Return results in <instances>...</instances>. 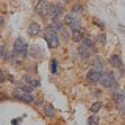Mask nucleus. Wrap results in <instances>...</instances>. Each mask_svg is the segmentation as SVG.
<instances>
[{
    "label": "nucleus",
    "mask_w": 125,
    "mask_h": 125,
    "mask_svg": "<svg viewBox=\"0 0 125 125\" xmlns=\"http://www.w3.org/2000/svg\"><path fill=\"white\" fill-rule=\"evenodd\" d=\"M124 114H125V113H124Z\"/></svg>",
    "instance_id": "nucleus-31"
},
{
    "label": "nucleus",
    "mask_w": 125,
    "mask_h": 125,
    "mask_svg": "<svg viewBox=\"0 0 125 125\" xmlns=\"http://www.w3.org/2000/svg\"><path fill=\"white\" fill-rule=\"evenodd\" d=\"M33 103H34V105H42V99H41V97H36Z\"/></svg>",
    "instance_id": "nucleus-25"
},
{
    "label": "nucleus",
    "mask_w": 125,
    "mask_h": 125,
    "mask_svg": "<svg viewBox=\"0 0 125 125\" xmlns=\"http://www.w3.org/2000/svg\"><path fill=\"white\" fill-rule=\"evenodd\" d=\"M122 91H124V92H125V86H124V89H122Z\"/></svg>",
    "instance_id": "nucleus-30"
},
{
    "label": "nucleus",
    "mask_w": 125,
    "mask_h": 125,
    "mask_svg": "<svg viewBox=\"0 0 125 125\" xmlns=\"http://www.w3.org/2000/svg\"><path fill=\"white\" fill-rule=\"evenodd\" d=\"M19 124V119H14V120H11V125H17Z\"/></svg>",
    "instance_id": "nucleus-27"
},
{
    "label": "nucleus",
    "mask_w": 125,
    "mask_h": 125,
    "mask_svg": "<svg viewBox=\"0 0 125 125\" xmlns=\"http://www.w3.org/2000/svg\"><path fill=\"white\" fill-rule=\"evenodd\" d=\"M49 2L47 0H39V2L36 3V6H34V13L39 14V16H47V13H49Z\"/></svg>",
    "instance_id": "nucleus-9"
},
{
    "label": "nucleus",
    "mask_w": 125,
    "mask_h": 125,
    "mask_svg": "<svg viewBox=\"0 0 125 125\" xmlns=\"http://www.w3.org/2000/svg\"><path fill=\"white\" fill-rule=\"evenodd\" d=\"M13 53L21 58L28 55V44H27V41L23 38H16V41L13 44Z\"/></svg>",
    "instance_id": "nucleus-2"
},
{
    "label": "nucleus",
    "mask_w": 125,
    "mask_h": 125,
    "mask_svg": "<svg viewBox=\"0 0 125 125\" xmlns=\"http://www.w3.org/2000/svg\"><path fill=\"white\" fill-rule=\"evenodd\" d=\"M102 75H103V70L91 69V70H88V73H86V80H88L89 83H99Z\"/></svg>",
    "instance_id": "nucleus-8"
},
{
    "label": "nucleus",
    "mask_w": 125,
    "mask_h": 125,
    "mask_svg": "<svg viewBox=\"0 0 125 125\" xmlns=\"http://www.w3.org/2000/svg\"><path fill=\"white\" fill-rule=\"evenodd\" d=\"M56 69H58V61L52 60L50 61V70H52V73H56Z\"/></svg>",
    "instance_id": "nucleus-21"
},
{
    "label": "nucleus",
    "mask_w": 125,
    "mask_h": 125,
    "mask_svg": "<svg viewBox=\"0 0 125 125\" xmlns=\"http://www.w3.org/2000/svg\"><path fill=\"white\" fill-rule=\"evenodd\" d=\"M72 13H75V14H80V13H83V6H81L80 3H75V5L72 6Z\"/></svg>",
    "instance_id": "nucleus-20"
},
{
    "label": "nucleus",
    "mask_w": 125,
    "mask_h": 125,
    "mask_svg": "<svg viewBox=\"0 0 125 125\" xmlns=\"http://www.w3.org/2000/svg\"><path fill=\"white\" fill-rule=\"evenodd\" d=\"M99 83L103 86V88H109V89H111V92L116 91V89H119V86H117V77H116L114 70L103 72V75H102Z\"/></svg>",
    "instance_id": "nucleus-1"
},
{
    "label": "nucleus",
    "mask_w": 125,
    "mask_h": 125,
    "mask_svg": "<svg viewBox=\"0 0 125 125\" xmlns=\"http://www.w3.org/2000/svg\"><path fill=\"white\" fill-rule=\"evenodd\" d=\"M0 25H3V17L0 16Z\"/></svg>",
    "instance_id": "nucleus-28"
},
{
    "label": "nucleus",
    "mask_w": 125,
    "mask_h": 125,
    "mask_svg": "<svg viewBox=\"0 0 125 125\" xmlns=\"http://www.w3.org/2000/svg\"><path fill=\"white\" fill-rule=\"evenodd\" d=\"M60 36H61L62 39H69L70 36H72V34H70V33H69V31L66 30V28H62V30L60 31Z\"/></svg>",
    "instance_id": "nucleus-22"
},
{
    "label": "nucleus",
    "mask_w": 125,
    "mask_h": 125,
    "mask_svg": "<svg viewBox=\"0 0 125 125\" xmlns=\"http://www.w3.org/2000/svg\"><path fill=\"white\" fill-rule=\"evenodd\" d=\"M95 41L99 42V44L105 45V42H106V36H105L103 33H100V34H97V36H95Z\"/></svg>",
    "instance_id": "nucleus-19"
},
{
    "label": "nucleus",
    "mask_w": 125,
    "mask_h": 125,
    "mask_svg": "<svg viewBox=\"0 0 125 125\" xmlns=\"http://www.w3.org/2000/svg\"><path fill=\"white\" fill-rule=\"evenodd\" d=\"M13 97L16 100H19V102H23V103H33L34 102V97L31 95V92L23 91L21 86H17V88L13 91Z\"/></svg>",
    "instance_id": "nucleus-3"
},
{
    "label": "nucleus",
    "mask_w": 125,
    "mask_h": 125,
    "mask_svg": "<svg viewBox=\"0 0 125 125\" xmlns=\"http://www.w3.org/2000/svg\"><path fill=\"white\" fill-rule=\"evenodd\" d=\"M64 2H72V0H64Z\"/></svg>",
    "instance_id": "nucleus-29"
},
{
    "label": "nucleus",
    "mask_w": 125,
    "mask_h": 125,
    "mask_svg": "<svg viewBox=\"0 0 125 125\" xmlns=\"http://www.w3.org/2000/svg\"><path fill=\"white\" fill-rule=\"evenodd\" d=\"M100 108H102V103H100V102H94V103L91 105V113H92V114H95V113L100 111Z\"/></svg>",
    "instance_id": "nucleus-17"
},
{
    "label": "nucleus",
    "mask_w": 125,
    "mask_h": 125,
    "mask_svg": "<svg viewBox=\"0 0 125 125\" xmlns=\"http://www.w3.org/2000/svg\"><path fill=\"white\" fill-rule=\"evenodd\" d=\"M62 13H64V8H62L61 3H53V5H50V8H49L47 17H49L50 21H56Z\"/></svg>",
    "instance_id": "nucleus-6"
},
{
    "label": "nucleus",
    "mask_w": 125,
    "mask_h": 125,
    "mask_svg": "<svg viewBox=\"0 0 125 125\" xmlns=\"http://www.w3.org/2000/svg\"><path fill=\"white\" fill-rule=\"evenodd\" d=\"M5 78H6V77H5V73H3V70L0 69V83H3V81H5Z\"/></svg>",
    "instance_id": "nucleus-24"
},
{
    "label": "nucleus",
    "mask_w": 125,
    "mask_h": 125,
    "mask_svg": "<svg viewBox=\"0 0 125 125\" xmlns=\"http://www.w3.org/2000/svg\"><path fill=\"white\" fill-rule=\"evenodd\" d=\"M109 64L113 66V69H119L120 75H125V67H124L122 60H120L119 55H116V53L111 55V56H109Z\"/></svg>",
    "instance_id": "nucleus-7"
},
{
    "label": "nucleus",
    "mask_w": 125,
    "mask_h": 125,
    "mask_svg": "<svg viewBox=\"0 0 125 125\" xmlns=\"http://www.w3.org/2000/svg\"><path fill=\"white\" fill-rule=\"evenodd\" d=\"M44 39L47 41V44H49L50 49H56V47L60 45V36H58V33L53 31L50 27L44 30Z\"/></svg>",
    "instance_id": "nucleus-4"
},
{
    "label": "nucleus",
    "mask_w": 125,
    "mask_h": 125,
    "mask_svg": "<svg viewBox=\"0 0 125 125\" xmlns=\"http://www.w3.org/2000/svg\"><path fill=\"white\" fill-rule=\"evenodd\" d=\"M116 106H117V109H119L120 113H125V100L119 102V103H116Z\"/></svg>",
    "instance_id": "nucleus-23"
},
{
    "label": "nucleus",
    "mask_w": 125,
    "mask_h": 125,
    "mask_svg": "<svg viewBox=\"0 0 125 125\" xmlns=\"http://www.w3.org/2000/svg\"><path fill=\"white\" fill-rule=\"evenodd\" d=\"M41 25H39L38 22H31L30 25H28V34L30 36H38L39 33H41Z\"/></svg>",
    "instance_id": "nucleus-12"
},
{
    "label": "nucleus",
    "mask_w": 125,
    "mask_h": 125,
    "mask_svg": "<svg viewBox=\"0 0 125 125\" xmlns=\"http://www.w3.org/2000/svg\"><path fill=\"white\" fill-rule=\"evenodd\" d=\"M113 100H114L116 103L125 100V92L122 91V89H116V91H113Z\"/></svg>",
    "instance_id": "nucleus-14"
},
{
    "label": "nucleus",
    "mask_w": 125,
    "mask_h": 125,
    "mask_svg": "<svg viewBox=\"0 0 125 125\" xmlns=\"http://www.w3.org/2000/svg\"><path fill=\"white\" fill-rule=\"evenodd\" d=\"M88 125H99V117H97L95 114L89 116L88 117Z\"/></svg>",
    "instance_id": "nucleus-18"
},
{
    "label": "nucleus",
    "mask_w": 125,
    "mask_h": 125,
    "mask_svg": "<svg viewBox=\"0 0 125 125\" xmlns=\"http://www.w3.org/2000/svg\"><path fill=\"white\" fill-rule=\"evenodd\" d=\"M64 25L69 27L72 31L81 28V22H80V19L75 16V13H69V14L64 16Z\"/></svg>",
    "instance_id": "nucleus-5"
},
{
    "label": "nucleus",
    "mask_w": 125,
    "mask_h": 125,
    "mask_svg": "<svg viewBox=\"0 0 125 125\" xmlns=\"http://www.w3.org/2000/svg\"><path fill=\"white\" fill-rule=\"evenodd\" d=\"M44 114H45V117H53L55 116V108L52 105H44Z\"/></svg>",
    "instance_id": "nucleus-16"
},
{
    "label": "nucleus",
    "mask_w": 125,
    "mask_h": 125,
    "mask_svg": "<svg viewBox=\"0 0 125 125\" xmlns=\"http://www.w3.org/2000/svg\"><path fill=\"white\" fill-rule=\"evenodd\" d=\"M103 66H105V62H103V58L99 56V55H95V56L91 60V69H95V70H103Z\"/></svg>",
    "instance_id": "nucleus-10"
},
{
    "label": "nucleus",
    "mask_w": 125,
    "mask_h": 125,
    "mask_svg": "<svg viewBox=\"0 0 125 125\" xmlns=\"http://www.w3.org/2000/svg\"><path fill=\"white\" fill-rule=\"evenodd\" d=\"M84 31L81 30V28H78V30H73L72 31V36H70V39H72L73 42H81L84 39Z\"/></svg>",
    "instance_id": "nucleus-13"
},
{
    "label": "nucleus",
    "mask_w": 125,
    "mask_h": 125,
    "mask_svg": "<svg viewBox=\"0 0 125 125\" xmlns=\"http://www.w3.org/2000/svg\"><path fill=\"white\" fill-rule=\"evenodd\" d=\"M94 22L97 23V27H100V28H103V22H99L97 19H94Z\"/></svg>",
    "instance_id": "nucleus-26"
},
{
    "label": "nucleus",
    "mask_w": 125,
    "mask_h": 125,
    "mask_svg": "<svg viewBox=\"0 0 125 125\" xmlns=\"http://www.w3.org/2000/svg\"><path fill=\"white\" fill-rule=\"evenodd\" d=\"M50 28H52L53 31H56V33H60V31L64 28V23L60 22V21H53V23L50 25Z\"/></svg>",
    "instance_id": "nucleus-15"
},
{
    "label": "nucleus",
    "mask_w": 125,
    "mask_h": 125,
    "mask_svg": "<svg viewBox=\"0 0 125 125\" xmlns=\"http://www.w3.org/2000/svg\"><path fill=\"white\" fill-rule=\"evenodd\" d=\"M22 81H23L25 84L31 86V88H39V84H41V83H39V80H34V78L31 77L30 73H27V75H23V77H22Z\"/></svg>",
    "instance_id": "nucleus-11"
}]
</instances>
